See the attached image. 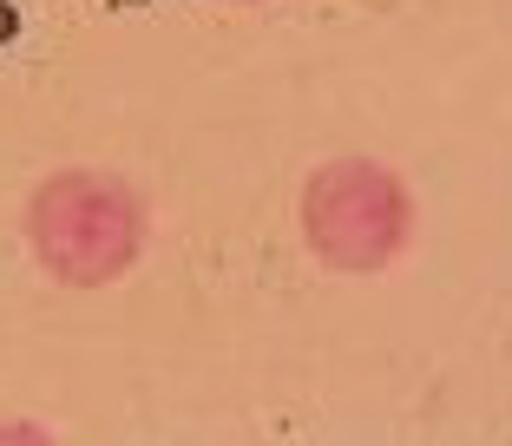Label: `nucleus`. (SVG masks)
<instances>
[{"label": "nucleus", "instance_id": "f257e3e1", "mask_svg": "<svg viewBox=\"0 0 512 446\" xmlns=\"http://www.w3.org/2000/svg\"><path fill=\"white\" fill-rule=\"evenodd\" d=\"M27 243L66 289H106L145 250V204L112 171H53L27 204Z\"/></svg>", "mask_w": 512, "mask_h": 446}, {"label": "nucleus", "instance_id": "f03ea898", "mask_svg": "<svg viewBox=\"0 0 512 446\" xmlns=\"http://www.w3.org/2000/svg\"><path fill=\"white\" fill-rule=\"evenodd\" d=\"M302 237L329 269L375 276L414 237V197L375 158H329L302 184Z\"/></svg>", "mask_w": 512, "mask_h": 446}]
</instances>
